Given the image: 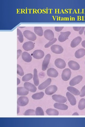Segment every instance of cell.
<instances>
[{"instance_id": "21", "label": "cell", "mask_w": 85, "mask_h": 127, "mask_svg": "<svg viewBox=\"0 0 85 127\" xmlns=\"http://www.w3.org/2000/svg\"><path fill=\"white\" fill-rule=\"evenodd\" d=\"M22 59L25 62H30L32 60V57L30 55L26 52H23L21 55Z\"/></svg>"}, {"instance_id": "14", "label": "cell", "mask_w": 85, "mask_h": 127, "mask_svg": "<svg viewBox=\"0 0 85 127\" xmlns=\"http://www.w3.org/2000/svg\"><path fill=\"white\" fill-rule=\"evenodd\" d=\"M83 77L81 75H78L72 78L70 81L69 85L74 86L79 83L82 80Z\"/></svg>"}, {"instance_id": "24", "label": "cell", "mask_w": 85, "mask_h": 127, "mask_svg": "<svg viewBox=\"0 0 85 127\" xmlns=\"http://www.w3.org/2000/svg\"><path fill=\"white\" fill-rule=\"evenodd\" d=\"M33 80L35 86H37L39 84V80L38 76L37 69L34 68L33 71Z\"/></svg>"}, {"instance_id": "2", "label": "cell", "mask_w": 85, "mask_h": 127, "mask_svg": "<svg viewBox=\"0 0 85 127\" xmlns=\"http://www.w3.org/2000/svg\"><path fill=\"white\" fill-rule=\"evenodd\" d=\"M72 72L70 70L66 68L64 70L61 74V77L64 81H67L69 80L71 77Z\"/></svg>"}, {"instance_id": "38", "label": "cell", "mask_w": 85, "mask_h": 127, "mask_svg": "<svg viewBox=\"0 0 85 127\" xmlns=\"http://www.w3.org/2000/svg\"><path fill=\"white\" fill-rule=\"evenodd\" d=\"M81 27H73V28L74 30L76 31H79L81 29Z\"/></svg>"}, {"instance_id": "46", "label": "cell", "mask_w": 85, "mask_h": 127, "mask_svg": "<svg viewBox=\"0 0 85 127\" xmlns=\"http://www.w3.org/2000/svg\"><path fill=\"white\" fill-rule=\"evenodd\" d=\"M84 34L85 36V30L84 31Z\"/></svg>"}, {"instance_id": "36", "label": "cell", "mask_w": 85, "mask_h": 127, "mask_svg": "<svg viewBox=\"0 0 85 127\" xmlns=\"http://www.w3.org/2000/svg\"><path fill=\"white\" fill-rule=\"evenodd\" d=\"M85 96V85L83 86L81 90L80 96L83 97Z\"/></svg>"}, {"instance_id": "18", "label": "cell", "mask_w": 85, "mask_h": 127, "mask_svg": "<svg viewBox=\"0 0 85 127\" xmlns=\"http://www.w3.org/2000/svg\"><path fill=\"white\" fill-rule=\"evenodd\" d=\"M82 40V38L80 36L76 37L71 41L70 44L71 47L72 48L76 47L79 44Z\"/></svg>"}, {"instance_id": "31", "label": "cell", "mask_w": 85, "mask_h": 127, "mask_svg": "<svg viewBox=\"0 0 85 127\" xmlns=\"http://www.w3.org/2000/svg\"><path fill=\"white\" fill-rule=\"evenodd\" d=\"M33 75L30 73L26 74L22 78V80L23 81H27L30 80L33 77Z\"/></svg>"}, {"instance_id": "27", "label": "cell", "mask_w": 85, "mask_h": 127, "mask_svg": "<svg viewBox=\"0 0 85 127\" xmlns=\"http://www.w3.org/2000/svg\"><path fill=\"white\" fill-rule=\"evenodd\" d=\"M34 30L35 33L38 36H42L43 35V31L41 27H34Z\"/></svg>"}, {"instance_id": "42", "label": "cell", "mask_w": 85, "mask_h": 127, "mask_svg": "<svg viewBox=\"0 0 85 127\" xmlns=\"http://www.w3.org/2000/svg\"><path fill=\"white\" fill-rule=\"evenodd\" d=\"M20 83V79L18 78H17V85L19 84Z\"/></svg>"}, {"instance_id": "5", "label": "cell", "mask_w": 85, "mask_h": 127, "mask_svg": "<svg viewBox=\"0 0 85 127\" xmlns=\"http://www.w3.org/2000/svg\"><path fill=\"white\" fill-rule=\"evenodd\" d=\"M29 99L25 96L20 97L17 100V105L20 106H24L26 105L29 103Z\"/></svg>"}, {"instance_id": "28", "label": "cell", "mask_w": 85, "mask_h": 127, "mask_svg": "<svg viewBox=\"0 0 85 127\" xmlns=\"http://www.w3.org/2000/svg\"><path fill=\"white\" fill-rule=\"evenodd\" d=\"M44 95L43 92H41L33 94L32 95V97L34 99H39L43 97Z\"/></svg>"}, {"instance_id": "26", "label": "cell", "mask_w": 85, "mask_h": 127, "mask_svg": "<svg viewBox=\"0 0 85 127\" xmlns=\"http://www.w3.org/2000/svg\"><path fill=\"white\" fill-rule=\"evenodd\" d=\"M67 89L68 91L75 95H80V92L79 91L74 87L68 86L67 87Z\"/></svg>"}, {"instance_id": "47", "label": "cell", "mask_w": 85, "mask_h": 127, "mask_svg": "<svg viewBox=\"0 0 85 127\" xmlns=\"http://www.w3.org/2000/svg\"></svg>"}, {"instance_id": "39", "label": "cell", "mask_w": 85, "mask_h": 127, "mask_svg": "<svg viewBox=\"0 0 85 127\" xmlns=\"http://www.w3.org/2000/svg\"><path fill=\"white\" fill-rule=\"evenodd\" d=\"M22 51L20 49H18L17 50V59L20 56L21 54Z\"/></svg>"}, {"instance_id": "43", "label": "cell", "mask_w": 85, "mask_h": 127, "mask_svg": "<svg viewBox=\"0 0 85 127\" xmlns=\"http://www.w3.org/2000/svg\"><path fill=\"white\" fill-rule=\"evenodd\" d=\"M19 112V108L18 106H17V114H18Z\"/></svg>"}, {"instance_id": "45", "label": "cell", "mask_w": 85, "mask_h": 127, "mask_svg": "<svg viewBox=\"0 0 85 127\" xmlns=\"http://www.w3.org/2000/svg\"><path fill=\"white\" fill-rule=\"evenodd\" d=\"M19 27L20 28H24L25 27Z\"/></svg>"}, {"instance_id": "12", "label": "cell", "mask_w": 85, "mask_h": 127, "mask_svg": "<svg viewBox=\"0 0 85 127\" xmlns=\"http://www.w3.org/2000/svg\"><path fill=\"white\" fill-rule=\"evenodd\" d=\"M51 57V55L49 54H47L45 56L42 63V71H45L46 70L49 63Z\"/></svg>"}, {"instance_id": "7", "label": "cell", "mask_w": 85, "mask_h": 127, "mask_svg": "<svg viewBox=\"0 0 85 127\" xmlns=\"http://www.w3.org/2000/svg\"><path fill=\"white\" fill-rule=\"evenodd\" d=\"M45 38L49 40H52L54 38V34L53 32L51 30L48 29L45 30L44 32Z\"/></svg>"}, {"instance_id": "13", "label": "cell", "mask_w": 85, "mask_h": 127, "mask_svg": "<svg viewBox=\"0 0 85 127\" xmlns=\"http://www.w3.org/2000/svg\"><path fill=\"white\" fill-rule=\"evenodd\" d=\"M24 86L27 90L32 92H35L37 89L36 87L34 84L29 82L25 83Z\"/></svg>"}, {"instance_id": "25", "label": "cell", "mask_w": 85, "mask_h": 127, "mask_svg": "<svg viewBox=\"0 0 85 127\" xmlns=\"http://www.w3.org/2000/svg\"><path fill=\"white\" fill-rule=\"evenodd\" d=\"M47 114L49 115H58L59 111L57 110L51 108H49L46 111Z\"/></svg>"}, {"instance_id": "4", "label": "cell", "mask_w": 85, "mask_h": 127, "mask_svg": "<svg viewBox=\"0 0 85 127\" xmlns=\"http://www.w3.org/2000/svg\"><path fill=\"white\" fill-rule=\"evenodd\" d=\"M51 51L56 54H60L64 51V49L61 46L57 45L54 44L52 45L50 47Z\"/></svg>"}, {"instance_id": "19", "label": "cell", "mask_w": 85, "mask_h": 127, "mask_svg": "<svg viewBox=\"0 0 85 127\" xmlns=\"http://www.w3.org/2000/svg\"><path fill=\"white\" fill-rule=\"evenodd\" d=\"M51 78H48L44 82L40 84L38 87L39 90H42L45 89L51 83Z\"/></svg>"}, {"instance_id": "20", "label": "cell", "mask_w": 85, "mask_h": 127, "mask_svg": "<svg viewBox=\"0 0 85 127\" xmlns=\"http://www.w3.org/2000/svg\"><path fill=\"white\" fill-rule=\"evenodd\" d=\"M29 93V91L24 87H18L17 88V94L19 95H26Z\"/></svg>"}, {"instance_id": "9", "label": "cell", "mask_w": 85, "mask_h": 127, "mask_svg": "<svg viewBox=\"0 0 85 127\" xmlns=\"http://www.w3.org/2000/svg\"><path fill=\"white\" fill-rule=\"evenodd\" d=\"M44 56V53L42 50L38 49L35 50L32 53L33 57L37 59H40L43 58Z\"/></svg>"}, {"instance_id": "11", "label": "cell", "mask_w": 85, "mask_h": 127, "mask_svg": "<svg viewBox=\"0 0 85 127\" xmlns=\"http://www.w3.org/2000/svg\"><path fill=\"white\" fill-rule=\"evenodd\" d=\"M34 43L31 41H29L23 44V49L26 51H30L33 49L34 47Z\"/></svg>"}, {"instance_id": "32", "label": "cell", "mask_w": 85, "mask_h": 127, "mask_svg": "<svg viewBox=\"0 0 85 127\" xmlns=\"http://www.w3.org/2000/svg\"><path fill=\"white\" fill-rule=\"evenodd\" d=\"M36 115H44V113L42 108L40 107H38L36 108L35 111Z\"/></svg>"}, {"instance_id": "10", "label": "cell", "mask_w": 85, "mask_h": 127, "mask_svg": "<svg viewBox=\"0 0 85 127\" xmlns=\"http://www.w3.org/2000/svg\"><path fill=\"white\" fill-rule=\"evenodd\" d=\"M55 66L57 68L62 69L65 68L66 64L65 61L60 58L57 59L54 62Z\"/></svg>"}, {"instance_id": "44", "label": "cell", "mask_w": 85, "mask_h": 127, "mask_svg": "<svg viewBox=\"0 0 85 127\" xmlns=\"http://www.w3.org/2000/svg\"><path fill=\"white\" fill-rule=\"evenodd\" d=\"M79 114L77 112H75L73 113L72 115H78Z\"/></svg>"}, {"instance_id": "16", "label": "cell", "mask_w": 85, "mask_h": 127, "mask_svg": "<svg viewBox=\"0 0 85 127\" xmlns=\"http://www.w3.org/2000/svg\"><path fill=\"white\" fill-rule=\"evenodd\" d=\"M68 65L69 67L72 69L77 70L80 68L79 64L77 62L73 60H70L68 63Z\"/></svg>"}, {"instance_id": "30", "label": "cell", "mask_w": 85, "mask_h": 127, "mask_svg": "<svg viewBox=\"0 0 85 127\" xmlns=\"http://www.w3.org/2000/svg\"><path fill=\"white\" fill-rule=\"evenodd\" d=\"M17 34L19 41L21 43H22L24 40L23 35L21 31L18 28L17 29Z\"/></svg>"}, {"instance_id": "34", "label": "cell", "mask_w": 85, "mask_h": 127, "mask_svg": "<svg viewBox=\"0 0 85 127\" xmlns=\"http://www.w3.org/2000/svg\"><path fill=\"white\" fill-rule=\"evenodd\" d=\"M17 73L21 76L24 75L23 70L21 66L18 64H17Z\"/></svg>"}, {"instance_id": "15", "label": "cell", "mask_w": 85, "mask_h": 127, "mask_svg": "<svg viewBox=\"0 0 85 127\" xmlns=\"http://www.w3.org/2000/svg\"><path fill=\"white\" fill-rule=\"evenodd\" d=\"M66 95L70 104L72 106L75 105L76 100L74 96L68 92H66Z\"/></svg>"}, {"instance_id": "35", "label": "cell", "mask_w": 85, "mask_h": 127, "mask_svg": "<svg viewBox=\"0 0 85 127\" xmlns=\"http://www.w3.org/2000/svg\"><path fill=\"white\" fill-rule=\"evenodd\" d=\"M57 40V39L56 38H54L52 40H50L48 43L44 45V47L45 48L49 47L54 44Z\"/></svg>"}, {"instance_id": "37", "label": "cell", "mask_w": 85, "mask_h": 127, "mask_svg": "<svg viewBox=\"0 0 85 127\" xmlns=\"http://www.w3.org/2000/svg\"><path fill=\"white\" fill-rule=\"evenodd\" d=\"M64 27H55V31L57 32H60L64 28Z\"/></svg>"}, {"instance_id": "23", "label": "cell", "mask_w": 85, "mask_h": 127, "mask_svg": "<svg viewBox=\"0 0 85 127\" xmlns=\"http://www.w3.org/2000/svg\"><path fill=\"white\" fill-rule=\"evenodd\" d=\"M54 106L56 108L62 110H66L68 108L67 105L64 104L60 103H55L54 105Z\"/></svg>"}, {"instance_id": "29", "label": "cell", "mask_w": 85, "mask_h": 127, "mask_svg": "<svg viewBox=\"0 0 85 127\" xmlns=\"http://www.w3.org/2000/svg\"><path fill=\"white\" fill-rule=\"evenodd\" d=\"M78 107L80 110H83L85 108V99H81L79 102Z\"/></svg>"}, {"instance_id": "8", "label": "cell", "mask_w": 85, "mask_h": 127, "mask_svg": "<svg viewBox=\"0 0 85 127\" xmlns=\"http://www.w3.org/2000/svg\"><path fill=\"white\" fill-rule=\"evenodd\" d=\"M57 89V86L55 85H52L48 86L46 89L45 92L46 95H51L55 93Z\"/></svg>"}, {"instance_id": "22", "label": "cell", "mask_w": 85, "mask_h": 127, "mask_svg": "<svg viewBox=\"0 0 85 127\" xmlns=\"http://www.w3.org/2000/svg\"><path fill=\"white\" fill-rule=\"evenodd\" d=\"M85 55V49L80 48L76 50L75 52V57L77 58H80L83 57Z\"/></svg>"}, {"instance_id": "41", "label": "cell", "mask_w": 85, "mask_h": 127, "mask_svg": "<svg viewBox=\"0 0 85 127\" xmlns=\"http://www.w3.org/2000/svg\"><path fill=\"white\" fill-rule=\"evenodd\" d=\"M81 45L83 47L85 48V40L82 41L81 43Z\"/></svg>"}, {"instance_id": "3", "label": "cell", "mask_w": 85, "mask_h": 127, "mask_svg": "<svg viewBox=\"0 0 85 127\" xmlns=\"http://www.w3.org/2000/svg\"><path fill=\"white\" fill-rule=\"evenodd\" d=\"M71 34V32L70 31L61 32L60 34L58 37V40L60 42H64L68 39Z\"/></svg>"}, {"instance_id": "33", "label": "cell", "mask_w": 85, "mask_h": 127, "mask_svg": "<svg viewBox=\"0 0 85 127\" xmlns=\"http://www.w3.org/2000/svg\"><path fill=\"white\" fill-rule=\"evenodd\" d=\"M24 115H35V111L33 109H28L25 111Z\"/></svg>"}, {"instance_id": "1", "label": "cell", "mask_w": 85, "mask_h": 127, "mask_svg": "<svg viewBox=\"0 0 85 127\" xmlns=\"http://www.w3.org/2000/svg\"><path fill=\"white\" fill-rule=\"evenodd\" d=\"M23 34L25 38L28 40L34 41L36 39V35L33 32L28 30L24 31Z\"/></svg>"}, {"instance_id": "40", "label": "cell", "mask_w": 85, "mask_h": 127, "mask_svg": "<svg viewBox=\"0 0 85 127\" xmlns=\"http://www.w3.org/2000/svg\"><path fill=\"white\" fill-rule=\"evenodd\" d=\"M85 28V27H81V29L79 31V34L82 35L83 34Z\"/></svg>"}, {"instance_id": "17", "label": "cell", "mask_w": 85, "mask_h": 127, "mask_svg": "<svg viewBox=\"0 0 85 127\" xmlns=\"http://www.w3.org/2000/svg\"><path fill=\"white\" fill-rule=\"evenodd\" d=\"M47 75L50 77L55 78L58 76L59 73L55 69L50 68L47 70Z\"/></svg>"}, {"instance_id": "6", "label": "cell", "mask_w": 85, "mask_h": 127, "mask_svg": "<svg viewBox=\"0 0 85 127\" xmlns=\"http://www.w3.org/2000/svg\"><path fill=\"white\" fill-rule=\"evenodd\" d=\"M52 99L55 102L60 103H64L67 101L66 98L65 97L59 95L55 94L52 96Z\"/></svg>"}]
</instances>
